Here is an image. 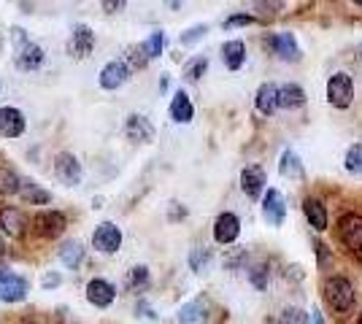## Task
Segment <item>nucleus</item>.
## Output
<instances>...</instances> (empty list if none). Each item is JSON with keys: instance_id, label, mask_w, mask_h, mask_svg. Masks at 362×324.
<instances>
[{"instance_id": "f257e3e1", "label": "nucleus", "mask_w": 362, "mask_h": 324, "mask_svg": "<svg viewBox=\"0 0 362 324\" xmlns=\"http://www.w3.org/2000/svg\"><path fill=\"white\" fill-rule=\"evenodd\" d=\"M322 292H325L327 306L335 313H349V311L354 308L357 292H354V284L346 276H327L325 284H322Z\"/></svg>"}, {"instance_id": "f03ea898", "label": "nucleus", "mask_w": 362, "mask_h": 324, "mask_svg": "<svg viewBox=\"0 0 362 324\" xmlns=\"http://www.w3.org/2000/svg\"><path fill=\"white\" fill-rule=\"evenodd\" d=\"M338 235H341V244L351 251V254H360L362 257V216L360 214H344L338 219Z\"/></svg>"}, {"instance_id": "7ed1b4c3", "label": "nucleus", "mask_w": 362, "mask_h": 324, "mask_svg": "<svg viewBox=\"0 0 362 324\" xmlns=\"http://www.w3.org/2000/svg\"><path fill=\"white\" fill-rule=\"evenodd\" d=\"M354 97V81L349 73H332L330 81H327V100H330L335 108H346Z\"/></svg>"}, {"instance_id": "20e7f679", "label": "nucleus", "mask_w": 362, "mask_h": 324, "mask_svg": "<svg viewBox=\"0 0 362 324\" xmlns=\"http://www.w3.org/2000/svg\"><path fill=\"white\" fill-rule=\"evenodd\" d=\"M92 246L98 248L100 254H114V251H119L122 230L114 224V222H103V224H98L95 232H92Z\"/></svg>"}, {"instance_id": "39448f33", "label": "nucleus", "mask_w": 362, "mask_h": 324, "mask_svg": "<svg viewBox=\"0 0 362 324\" xmlns=\"http://www.w3.org/2000/svg\"><path fill=\"white\" fill-rule=\"evenodd\" d=\"M238 235H241V219H238V216L230 214V211L216 216V222H214V241H216L219 246L235 244Z\"/></svg>"}, {"instance_id": "423d86ee", "label": "nucleus", "mask_w": 362, "mask_h": 324, "mask_svg": "<svg viewBox=\"0 0 362 324\" xmlns=\"http://www.w3.org/2000/svg\"><path fill=\"white\" fill-rule=\"evenodd\" d=\"M262 219L271 224V227H281L284 219H287V203L284 195L279 189H268L265 198H262Z\"/></svg>"}, {"instance_id": "0eeeda50", "label": "nucleus", "mask_w": 362, "mask_h": 324, "mask_svg": "<svg viewBox=\"0 0 362 324\" xmlns=\"http://www.w3.org/2000/svg\"><path fill=\"white\" fill-rule=\"evenodd\" d=\"M0 232L11 238H25L28 235V216L16 205H3L0 208Z\"/></svg>"}, {"instance_id": "6e6552de", "label": "nucleus", "mask_w": 362, "mask_h": 324, "mask_svg": "<svg viewBox=\"0 0 362 324\" xmlns=\"http://www.w3.org/2000/svg\"><path fill=\"white\" fill-rule=\"evenodd\" d=\"M65 224H68L65 214H60V211H44V214H38L33 219V232L38 238H57V235L65 232Z\"/></svg>"}, {"instance_id": "1a4fd4ad", "label": "nucleus", "mask_w": 362, "mask_h": 324, "mask_svg": "<svg viewBox=\"0 0 362 324\" xmlns=\"http://www.w3.org/2000/svg\"><path fill=\"white\" fill-rule=\"evenodd\" d=\"M28 297V281L16 273L0 270V300L3 303H19Z\"/></svg>"}, {"instance_id": "9d476101", "label": "nucleus", "mask_w": 362, "mask_h": 324, "mask_svg": "<svg viewBox=\"0 0 362 324\" xmlns=\"http://www.w3.org/2000/svg\"><path fill=\"white\" fill-rule=\"evenodd\" d=\"M87 300L95 308H108L117 300V287L106 278H92L87 284Z\"/></svg>"}, {"instance_id": "9b49d317", "label": "nucleus", "mask_w": 362, "mask_h": 324, "mask_svg": "<svg viewBox=\"0 0 362 324\" xmlns=\"http://www.w3.org/2000/svg\"><path fill=\"white\" fill-rule=\"evenodd\" d=\"M54 176L65 186H76L81 181V165H78V160L74 155H68V152H60V155L54 157Z\"/></svg>"}, {"instance_id": "f8f14e48", "label": "nucleus", "mask_w": 362, "mask_h": 324, "mask_svg": "<svg viewBox=\"0 0 362 324\" xmlns=\"http://www.w3.org/2000/svg\"><path fill=\"white\" fill-rule=\"evenodd\" d=\"M92 49H95V32H92L87 25H76L74 35H71V41H68V52L74 54L76 60H81V57L90 54Z\"/></svg>"}, {"instance_id": "ddd939ff", "label": "nucleus", "mask_w": 362, "mask_h": 324, "mask_svg": "<svg viewBox=\"0 0 362 324\" xmlns=\"http://www.w3.org/2000/svg\"><path fill=\"white\" fill-rule=\"evenodd\" d=\"M25 133V116L16 108H0V136L3 138H19Z\"/></svg>"}, {"instance_id": "4468645a", "label": "nucleus", "mask_w": 362, "mask_h": 324, "mask_svg": "<svg viewBox=\"0 0 362 324\" xmlns=\"http://www.w3.org/2000/svg\"><path fill=\"white\" fill-rule=\"evenodd\" d=\"M241 189L246 192V198H259L262 192H265V170L259 168V165H249V168H243L241 173Z\"/></svg>"}, {"instance_id": "2eb2a0df", "label": "nucleus", "mask_w": 362, "mask_h": 324, "mask_svg": "<svg viewBox=\"0 0 362 324\" xmlns=\"http://www.w3.org/2000/svg\"><path fill=\"white\" fill-rule=\"evenodd\" d=\"M303 214L308 219V224L314 227L317 232H325L327 230V205L319 200V198H305L303 200Z\"/></svg>"}, {"instance_id": "dca6fc26", "label": "nucleus", "mask_w": 362, "mask_h": 324, "mask_svg": "<svg viewBox=\"0 0 362 324\" xmlns=\"http://www.w3.org/2000/svg\"><path fill=\"white\" fill-rule=\"evenodd\" d=\"M127 76H130V71H127L124 62H108L106 68L100 71V87L103 90H119L122 84L127 81Z\"/></svg>"}, {"instance_id": "f3484780", "label": "nucleus", "mask_w": 362, "mask_h": 324, "mask_svg": "<svg viewBox=\"0 0 362 324\" xmlns=\"http://www.w3.org/2000/svg\"><path fill=\"white\" fill-rule=\"evenodd\" d=\"M124 130H127V138L130 140H138V143H149L154 140V127L146 116H141V114H133L127 124H124Z\"/></svg>"}, {"instance_id": "a211bd4d", "label": "nucleus", "mask_w": 362, "mask_h": 324, "mask_svg": "<svg viewBox=\"0 0 362 324\" xmlns=\"http://www.w3.org/2000/svg\"><path fill=\"white\" fill-rule=\"evenodd\" d=\"M44 65V49L35 44H22L16 49V68L22 71H38Z\"/></svg>"}, {"instance_id": "6ab92c4d", "label": "nucleus", "mask_w": 362, "mask_h": 324, "mask_svg": "<svg viewBox=\"0 0 362 324\" xmlns=\"http://www.w3.org/2000/svg\"><path fill=\"white\" fill-rule=\"evenodd\" d=\"M273 49H276V54H279L281 60H287V62L300 60V47H298V41H295L292 32H276V35H273Z\"/></svg>"}, {"instance_id": "aec40b11", "label": "nucleus", "mask_w": 362, "mask_h": 324, "mask_svg": "<svg viewBox=\"0 0 362 324\" xmlns=\"http://www.w3.org/2000/svg\"><path fill=\"white\" fill-rule=\"evenodd\" d=\"M192 116H195V106H192L189 95L179 90V92L173 95V100H170V119L179 124H187L192 122Z\"/></svg>"}, {"instance_id": "412c9836", "label": "nucleus", "mask_w": 362, "mask_h": 324, "mask_svg": "<svg viewBox=\"0 0 362 324\" xmlns=\"http://www.w3.org/2000/svg\"><path fill=\"white\" fill-rule=\"evenodd\" d=\"M276 108H279V87L276 84H262L257 90V111L271 116V114H276Z\"/></svg>"}, {"instance_id": "4be33fe9", "label": "nucleus", "mask_w": 362, "mask_h": 324, "mask_svg": "<svg viewBox=\"0 0 362 324\" xmlns=\"http://www.w3.org/2000/svg\"><path fill=\"white\" fill-rule=\"evenodd\" d=\"M206 319H209V313H206L203 300H189L179 311V324H206Z\"/></svg>"}, {"instance_id": "5701e85b", "label": "nucleus", "mask_w": 362, "mask_h": 324, "mask_svg": "<svg viewBox=\"0 0 362 324\" xmlns=\"http://www.w3.org/2000/svg\"><path fill=\"white\" fill-rule=\"evenodd\" d=\"M222 60L230 71H238L243 62H246V44L243 41H227L222 47Z\"/></svg>"}, {"instance_id": "b1692460", "label": "nucleus", "mask_w": 362, "mask_h": 324, "mask_svg": "<svg viewBox=\"0 0 362 324\" xmlns=\"http://www.w3.org/2000/svg\"><path fill=\"white\" fill-rule=\"evenodd\" d=\"M19 192H22V200L30 203V205H44V203L52 200V195L46 189H41L35 181H30V179H22L19 181Z\"/></svg>"}, {"instance_id": "393cba45", "label": "nucleus", "mask_w": 362, "mask_h": 324, "mask_svg": "<svg viewBox=\"0 0 362 324\" xmlns=\"http://www.w3.org/2000/svg\"><path fill=\"white\" fill-rule=\"evenodd\" d=\"M57 254H60L62 265H65L68 270H76V268L81 265V260H84V246H81L78 241H65Z\"/></svg>"}, {"instance_id": "a878e982", "label": "nucleus", "mask_w": 362, "mask_h": 324, "mask_svg": "<svg viewBox=\"0 0 362 324\" xmlns=\"http://www.w3.org/2000/svg\"><path fill=\"white\" fill-rule=\"evenodd\" d=\"M305 103V92L300 84H284L279 87V106L284 108H300Z\"/></svg>"}, {"instance_id": "bb28decb", "label": "nucleus", "mask_w": 362, "mask_h": 324, "mask_svg": "<svg viewBox=\"0 0 362 324\" xmlns=\"http://www.w3.org/2000/svg\"><path fill=\"white\" fill-rule=\"evenodd\" d=\"M279 173L284 176V179H303V165L300 160H298V155L295 152H284L281 155V162H279Z\"/></svg>"}, {"instance_id": "cd10ccee", "label": "nucleus", "mask_w": 362, "mask_h": 324, "mask_svg": "<svg viewBox=\"0 0 362 324\" xmlns=\"http://www.w3.org/2000/svg\"><path fill=\"white\" fill-rule=\"evenodd\" d=\"M19 176H16L14 170L8 168H0V195L6 198V195H16L19 192Z\"/></svg>"}, {"instance_id": "c85d7f7f", "label": "nucleus", "mask_w": 362, "mask_h": 324, "mask_svg": "<svg viewBox=\"0 0 362 324\" xmlns=\"http://www.w3.org/2000/svg\"><path fill=\"white\" fill-rule=\"evenodd\" d=\"M163 44H165V35L157 30V32H151L149 38L141 44V49H144V54H146L149 60H154V57H160V52H163Z\"/></svg>"}, {"instance_id": "c756f323", "label": "nucleus", "mask_w": 362, "mask_h": 324, "mask_svg": "<svg viewBox=\"0 0 362 324\" xmlns=\"http://www.w3.org/2000/svg\"><path fill=\"white\" fill-rule=\"evenodd\" d=\"M346 170L349 173H354V176H362V143H354V146H349L346 152Z\"/></svg>"}, {"instance_id": "7c9ffc66", "label": "nucleus", "mask_w": 362, "mask_h": 324, "mask_svg": "<svg viewBox=\"0 0 362 324\" xmlns=\"http://www.w3.org/2000/svg\"><path fill=\"white\" fill-rule=\"evenodd\" d=\"M127 284L133 287V289H144L146 284H149V268L146 265H138L130 270V276H127Z\"/></svg>"}, {"instance_id": "2f4dec72", "label": "nucleus", "mask_w": 362, "mask_h": 324, "mask_svg": "<svg viewBox=\"0 0 362 324\" xmlns=\"http://www.w3.org/2000/svg\"><path fill=\"white\" fill-rule=\"evenodd\" d=\"M209 263H211V251L209 248H195L192 257H189V265H192L195 273H203L209 268Z\"/></svg>"}, {"instance_id": "473e14b6", "label": "nucleus", "mask_w": 362, "mask_h": 324, "mask_svg": "<svg viewBox=\"0 0 362 324\" xmlns=\"http://www.w3.org/2000/svg\"><path fill=\"white\" fill-rule=\"evenodd\" d=\"M249 281L255 284L257 289H265V287H268V281H271V270H268L265 265H257V268L249 270Z\"/></svg>"}, {"instance_id": "72a5a7b5", "label": "nucleus", "mask_w": 362, "mask_h": 324, "mask_svg": "<svg viewBox=\"0 0 362 324\" xmlns=\"http://www.w3.org/2000/svg\"><path fill=\"white\" fill-rule=\"evenodd\" d=\"M206 68H209V60L206 57H197V60H192L184 68V76L189 78V81H197V78L206 73Z\"/></svg>"}, {"instance_id": "f704fd0d", "label": "nucleus", "mask_w": 362, "mask_h": 324, "mask_svg": "<svg viewBox=\"0 0 362 324\" xmlns=\"http://www.w3.org/2000/svg\"><path fill=\"white\" fill-rule=\"evenodd\" d=\"M279 324H305V313L300 308H295V306H289L279 313Z\"/></svg>"}, {"instance_id": "c9c22d12", "label": "nucleus", "mask_w": 362, "mask_h": 324, "mask_svg": "<svg viewBox=\"0 0 362 324\" xmlns=\"http://www.w3.org/2000/svg\"><path fill=\"white\" fill-rule=\"evenodd\" d=\"M206 32H209V28H206V25H197V28H192V30H187L184 35H181V44H184V47H189V44L200 41Z\"/></svg>"}, {"instance_id": "e433bc0d", "label": "nucleus", "mask_w": 362, "mask_h": 324, "mask_svg": "<svg viewBox=\"0 0 362 324\" xmlns=\"http://www.w3.org/2000/svg\"><path fill=\"white\" fill-rule=\"evenodd\" d=\"M317 257H319V270H327V265L332 263V251L322 241L317 244Z\"/></svg>"}, {"instance_id": "4c0bfd02", "label": "nucleus", "mask_w": 362, "mask_h": 324, "mask_svg": "<svg viewBox=\"0 0 362 324\" xmlns=\"http://www.w3.org/2000/svg\"><path fill=\"white\" fill-rule=\"evenodd\" d=\"M130 62H133V68H144V65L149 62V57L144 54V49H141V44L130 49Z\"/></svg>"}, {"instance_id": "58836bf2", "label": "nucleus", "mask_w": 362, "mask_h": 324, "mask_svg": "<svg viewBox=\"0 0 362 324\" xmlns=\"http://www.w3.org/2000/svg\"><path fill=\"white\" fill-rule=\"evenodd\" d=\"M103 3V11L106 14H119L122 8L127 6V0H100Z\"/></svg>"}, {"instance_id": "ea45409f", "label": "nucleus", "mask_w": 362, "mask_h": 324, "mask_svg": "<svg viewBox=\"0 0 362 324\" xmlns=\"http://www.w3.org/2000/svg\"><path fill=\"white\" fill-rule=\"evenodd\" d=\"M255 22V16L252 14H235V16H230L225 22V28H235V25H252Z\"/></svg>"}, {"instance_id": "a19ab883", "label": "nucleus", "mask_w": 362, "mask_h": 324, "mask_svg": "<svg viewBox=\"0 0 362 324\" xmlns=\"http://www.w3.org/2000/svg\"><path fill=\"white\" fill-rule=\"evenodd\" d=\"M41 284H44L46 289H52V287H57V284H60V276H57V273H49V276H46Z\"/></svg>"}, {"instance_id": "79ce46f5", "label": "nucleus", "mask_w": 362, "mask_h": 324, "mask_svg": "<svg viewBox=\"0 0 362 324\" xmlns=\"http://www.w3.org/2000/svg\"><path fill=\"white\" fill-rule=\"evenodd\" d=\"M138 311H141V316H146V319H157V313H154L146 303H138Z\"/></svg>"}, {"instance_id": "37998d69", "label": "nucleus", "mask_w": 362, "mask_h": 324, "mask_svg": "<svg viewBox=\"0 0 362 324\" xmlns=\"http://www.w3.org/2000/svg\"><path fill=\"white\" fill-rule=\"evenodd\" d=\"M6 251V238H3V232H0V254Z\"/></svg>"}, {"instance_id": "c03bdc74", "label": "nucleus", "mask_w": 362, "mask_h": 324, "mask_svg": "<svg viewBox=\"0 0 362 324\" xmlns=\"http://www.w3.org/2000/svg\"><path fill=\"white\" fill-rule=\"evenodd\" d=\"M357 324H362V311H360V316H357Z\"/></svg>"}, {"instance_id": "a18cd8bd", "label": "nucleus", "mask_w": 362, "mask_h": 324, "mask_svg": "<svg viewBox=\"0 0 362 324\" xmlns=\"http://www.w3.org/2000/svg\"><path fill=\"white\" fill-rule=\"evenodd\" d=\"M354 3H357V6H362V0H354Z\"/></svg>"}, {"instance_id": "49530a36", "label": "nucleus", "mask_w": 362, "mask_h": 324, "mask_svg": "<svg viewBox=\"0 0 362 324\" xmlns=\"http://www.w3.org/2000/svg\"><path fill=\"white\" fill-rule=\"evenodd\" d=\"M360 60H362V47H360Z\"/></svg>"}]
</instances>
